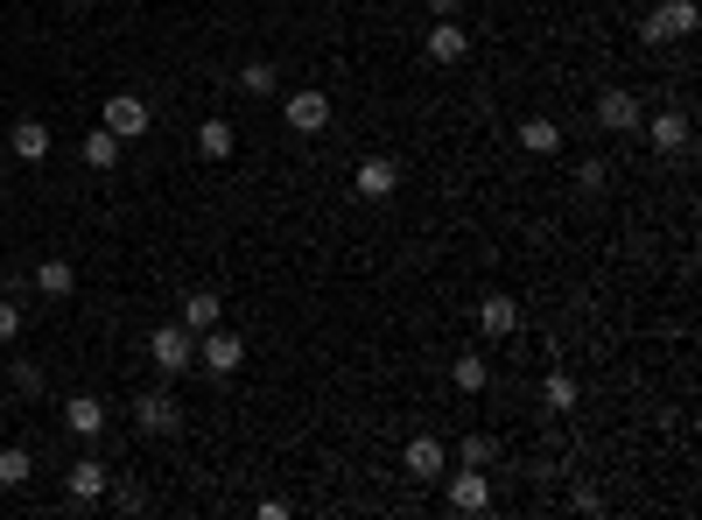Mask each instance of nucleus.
Instances as JSON below:
<instances>
[{"instance_id":"nucleus-1","label":"nucleus","mask_w":702,"mask_h":520,"mask_svg":"<svg viewBox=\"0 0 702 520\" xmlns=\"http://www.w3.org/2000/svg\"><path fill=\"white\" fill-rule=\"evenodd\" d=\"M148 359H155V373H190V366H197V338L183 331V324H155V331H148Z\"/></svg>"},{"instance_id":"nucleus-2","label":"nucleus","mask_w":702,"mask_h":520,"mask_svg":"<svg viewBox=\"0 0 702 520\" xmlns=\"http://www.w3.org/2000/svg\"><path fill=\"white\" fill-rule=\"evenodd\" d=\"M695 36V0H661V8L639 22V42L661 50V42H689Z\"/></svg>"},{"instance_id":"nucleus-3","label":"nucleus","mask_w":702,"mask_h":520,"mask_svg":"<svg viewBox=\"0 0 702 520\" xmlns=\"http://www.w3.org/2000/svg\"><path fill=\"white\" fill-rule=\"evenodd\" d=\"M197 366H204L212 380H232L239 366H246V338L218 331V324H212V331H197Z\"/></svg>"},{"instance_id":"nucleus-4","label":"nucleus","mask_w":702,"mask_h":520,"mask_svg":"<svg viewBox=\"0 0 702 520\" xmlns=\"http://www.w3.org/2000/svg\"><path fill=\"white\" fill-rule=\"evenodd\" d=\"M422 50H429V64H464L471 56V28L457 22V14H443V22H429V36H422Z\"/></svg>"},{"instance_id":"nucleus-5","label":"nucleus","mask_w":702,"mask_h":520,"mask_svg":"<svg viewBox=\"0 0 702 520\" xmlns=\"http://www.w3.org/2000/svg\"><path fill=\"white\" fill-rule=\"evenodd\" d=\"M148 121H155V113H148V99H141V92H113V99H106V113H99V127L119 134V141L148 134Z\"/></svg>"},{"instance_id":"nucleus-6","label":"nucleus","mask_w":702,"mask_h":520,"mask_svg":"<svg viewBox=\"0 0 702 520\" xmlns=\"http://www.w3.org/2000/svg\"><path fill=\"white\" fill-rule=\"evenodd\" d=\"M133 422H141L148 436H176V429H183V408H176L169 388H148L141 401H133Z\"/></svg>"},{"instance_id":"nucleus-7","label":"nucleus","mask_w":702,"mask_h":520,"mask_svg":"<svg viewBox=\"0 0 702 520\" xmlns=\"http://www.w3.org/2000/svg\"><path fill=\"white\" fill-rule=\"evenodd\" d=\"M352 190H358L366 204H386V198L400 190V162H386V155H366V162L352 169Z\"/></svg>"},{"instance_id":"nucleus-8","label":"nucleus","mask_w":702,"mask_h":520,"mask_svg":"<svg viewBox=\"0 0 702 520\" xmlns=\"http://www.w3.org/2000/svg\"><path fill=\"white\" fill-rule=\"evenodd\" d=\"M289 134H323L331 127V92H317V85H303V92H289Z\"/></svg>"},{"instance_id":"nucleus-9","label":"nucleus","mask_w":702,"mask_h":520,"mask_svg":"<svg viewBox=\"0 0 702 520\" xmlns=\"http://www.w3.org/2000/svg\"><path fill=\"white\" fill-rule=\"evenodd\" d=\"M106 465H99V457H78V465L64 471V499L71 507H99V499H106Z\"/></svg>"},{"instance_id":"nucleus-10","label":"nucleus","mask_w":702,"mask_h":520,"mask_svg":"<svg viewBox=\"0 0 702 520\" xmlns=\"http://www.w3.org/2000/svg\"><path fill=\"white\" fill-rule=\"evenodd\" d=\"M597 127L604 134H633L639 127V99L625 92V85H604V92H597Z\"/></svg>"},{"instance_id":"nucleus-11","label":"nucleus","mask_w":702,"mask_h":520,"mask_svg":"<svg viewBox=\"0 0 702 520\" xmlns=\"http://www.w3.org/2000/svg\"><path fill=\"white\" fill-rule=\"evenodd\" d=\"M492 507V471H457L450 479V513H485Z\"/></svg>"},{"instance_id":"nucleus-12","label":"nucleus","mask_w":702,"mask_h":520,"mask_svg":"<svg viewBox=\"0 0 702 520\" xmlns=\"http://www.w3.org/2000/svg\"><path fill=\"white\" fill-rule=\"evenodd\" d=\"M64 429H71L78 443H92L99 429H106V401H99V394H71V401H64Z\"/></svg>"},{"instance_id":"nucleus-13","label":"nucleus","mask_w":702,"mask_h":520,"mask_svg":"<svg viewBox=\"0 0 702 520\" xmlns=\"http://www.w3.org/2000/svg\"><path fill=\"white\" fill-rule=\"evenodd\" d=\"M36 295H50V303H64V295H78V267H71L64 254H50V261H36Z\"/></svg>"},{"instance_id":"nucleus-14","label":"nucleus","mask_w":702,"mask_h":520,"mask_svg":"<svg viewBox=\"0 0 702 520\" xmlns=\"http://www.w3.org/2000/svg\"><path fill=\"white\" fill-rule=\"evenodd\" d=\"M477 331L485 338H513L520 331V303L513 295H485V303H477Z\"/></svg>"},{"instance_id":"nucleus-15","label":"nucleus","mask_w":702,"mask_h":520,"mask_svg":"<svg viewBox=\"0 0 702 520\" xmlns=\"http://www.w3.org/2000/svg\"><path fill=\"white\" fill-rule=\"evenodd\" d=\"M450 388L457 394H485L492 388V359H485V352H457V359H450Z\"/></svg>"},{"instance_id":"nucleus-16","label":"nucleus","mask_w":702,"mask_h":520,"mask_svg":"<svg viewBox=\"0 0 702 520\" xmlns=\"http://www.w3.org/2000/svg\"><path fill=\"white\" fill-rule=\"evenodd\" d=\"M218 317H226V303H218L212 289H190V295H183V317H176V324H183V331L197 338V331H212Z\"/></svg>"},{"instance_id":"nucleus-17","label":"nucleus","mask_w":702,"mask_h":520,"mask_svg":"<svg viewBox=\"0 0 702 520\" xmlns=\"http://www.w3.org/2000/svg\"><path fill=\"white\" fill-rule=\"evenodd\" d=\"M647 141L661 148V155H675V148H689V113L681 106H667V113H653V127H647Z\"/></svg>"},{"instance_id":"nucleus-18","label":"nucleus","mask_w":702,"mask_h":520,"mask_svg":"<svg viewBox=\"0 0 702 520\" xmlns=\"http://www.w3.org/2000/svg\"><path fill=\"white\" fill-rule=\"evenodd\" d=\"M8 148H14V162H42V155H50V127H42V121H14L8 127Z\"/></svg>"},{"instance_id":"nucleus-19","label":"nucleus","mask_w":702,"mask_h":520,"mask_svg":"<svg viewBox=\"0 0 702 520\" xmlns=\"http://www.w3.org/2000/svg\"><path fill=\"white\" fill-rule=\"evenodd\" d=\"M408 471L414 479H443V471H450V451H443L436 436H414L408 443Z\"/></svg>"},{"instance_id":"nucleus-20","label":"nucleus","mask_w":702,"mask_h":520,"mask_svg":"<svg viewBox=\"0 0 702 520\" xmlns=\"http://www.w3.org/2000/svg\"><path fill=\"white\" fill-rule=\"evenodd\" d=\"M232 148H239V127H232V121H204V127H197V155H204V162H226Z\"/></svg>"},{"instance_id":"nucleus-21","label":"nucleus","mask_w":702,"mask_h":520,"mask_svg":"<svg viewBox=\"0 0 702 520\" xmlns=\"http://www.w3.org/2000/svg\"><path fill=\"white\" fill-rule=\"evenodd\" d=\"M28 471H36V451H28V443H0V485H28Z\"/></svg>"},{"instance_id":"nucleus-22","label":"nucleus","mask_w":702,"mask_h":520,"mask_svg":"<svg viewBox=\"0 0 702 520\" xmlns=\"http://www.w3.org/2000/svg\"><path fill=\"white\" fill-rule=\"evenodd\" d=\"M119 148H127L119 134L92 127V134H85V148H78V155H85V169H113V162H119Z\"/></svg>"},{"instance_id":"nucleus-23","label":"nucleus","mask_w":702,"mask_h":520,"mask_svg":"<svg viewBox=\"0 0 702 520\" xmlns=\"http://www.w3.org/2000/svg\"><path fill=\"white\" fill-rule=\"evenodd\" d=\"M520 148H527V155H556V148H562V127L534 113V121H520Z\"/></svg>"},{"instance_id":"nucleus-24","label":"nucleus","mask_w":702,"mask_h":520,"mask_svg":"<svg viewBox=\"0 0 702 520\" xmlns=\"http://www.w3.org/2000/svg\"><path fill=\"white\" fill-rule=\"evenodd\" d=\"M457 465L492 471V465H499V443H492V436H464V443H457Z\"/></svg>"},{"instance_id":"nucleus-25","label":"nucleus","mask_w":702,"mask_h":520,"mask_svg":"<svg viewBox=\"0 0 702 520\" xmlns=\"http://www.w3.org/2000/svg\"><path fill=\"white\" fill-rule=\"evenodd\" d=\"M232 85H239V92H246V99H267V92H275V64H260V56H253V64L239 71Z\"/></svg>"},{"instance_id":"nucleus-26","label":"nucleus","mask_w":702,"mask_h":520,"mask_svg":"<svg viewBox=\"0 0 702 520\" xmlns=\"http://www.w3.org/2000/svg\"><path fill=\"white\" fill-rule=\"evenodd\" d=\"M8 380H14V394H28V401H42V388H50L36 359H14V366H8Z\"/></svg>"},{"instance_id":"nucleus-27","label":"nucleus","mask_w":702,"mask_h":520,"mask_svg":"<svg viewBox=\"0 0 702 520\" xmlns=\"http://www.w3.org/2000/svg\"><path fill=\"white\" fill-rule=\"evenodd\" d=\"M541 401H548L556 415H570V408H576V380H570V373H548V380H541Z\"/></svg>"},{"instance_id":"nucleus-28","label":"nucleus","mask_w":702,"mask_h":520,"mask_svg":"<svg viewBox=\"0 0 702 520\" xmlns=\"http://www.w3.org/2000/svg\"><path fill=\"white\" fill-rule=\"evenodd\" d=\"M14 338H22V303L0 295V345H14Z\"/></svg>"},{"instance_id":"nucleus-29","label":"nucleus","mask_w":702,"mask_h":520,"mask_svg":"<svg viewBox=\"0 0 702 520\" xmlns=\"http://www.w3.org/2000/svg\"><path fill=\"white\" fill-rule=\"evenodd\" d=\"M106 493H113V507H119V513H141V507H148L141 485H106Z\"/></svg>"},{"instance_id":"nucleus-30","label":"nucleus","mask_w":702,"mask_h":520,"mask_svg":"<svg viewBox=\"0 0 702 520\" xmlns=\"http://www.w3.org/2000/svg\"><path fill=\"white\" fill-rule=\"evenodd\" d=\"M576 190H604V162H597V155L576 162Z\"/></svg>"},{"instance_id":"nucleus-31","label":"nucleus","mask_w":702,"mask_h":520,"mask_svg":"<svg viewBox=\"0 0 702 520\" xmlns=\"http://www.w3.org/2000/svg\"><path fill=\"white\" fill-rule=\"evenodd\" d=\"M429 14H436V22H443V14H457V0H429Z\"/></svg>"}]
</instances>
